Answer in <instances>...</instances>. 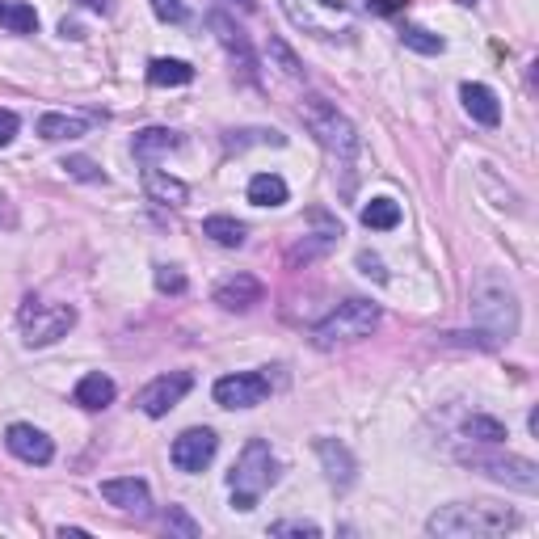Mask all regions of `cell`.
Segmentation results:
<instances>
[{"label": "cell", "instance_id": "1", "mask_svg": "<svg viewBox=\"0 0 539 539\" xmlns=\"http://www.w3.org/2000/svg\"><path fill=\"white\" fill-rule=\"evenodd\" d=\"M299 118H304V127L316 135V144L325 148V156L333 161V173H342V194H354V182H358L354 165H358V156H363V139H358L354 123L321 93H304Z\"/></svg>", "mask_w": 539, "mask_h": 539}, {"label": "cell", "instance_id": "2", "mask_svg": "<svg viewBox=\"0 0 539 539\" xmlns=\"http://www.w3.org/2000/svg\"><path fill=\"white\" fill-rule=\"evenodd\" d=\"M468 308H472L476 329H481V337H485V346H497V342H510V337H518L523 308H518V291L510 287L506 274H497V270H481V274H476L472 278Z\"/></svg>", "mask_w": 539, "mask_h": 539}, {"label": "cell", "instance_id": "3", "mask_svg": "<svg viewBox=\"0 0 539 539\" xmlns=\"http://www.w3.org/2000/svg\"><path fill=\"white\" fill-rule=\"evenodd\" d=\"M518 527V514L493 502H455L426 518V531L438 539H489Z\"/></svg>", "mask_w": 539, "mask_h": 539}, {"label": "cell", "instance_id": "4", "mask_svg": "<svg viewBox=\"0 0 539 539\" xmlns=\"http://www.w3.org/2000/svg\"><path fill=\"white\" fill-rule=\"evenodd\" d=\"M274 481H278V459H274L270 443H266V438H249L241 459H236L232 472H228L232 510H253L257 497H262Z\"/></svg>", "mask_w": 539, "mask_h": 539}, {"label": "cell", "instance_id": "5", "mask_svg": "<svg viewBox=\"0 0 539 539\" xmlns=\"http://www.w3.org/2000/svg\"><path fill=\"white\" fill-rule=\"evenodd\" d=\"M379 325V304L371 299H346V304H337L321 325L312 329V342L316 350H337V346H354L371 337Z\"/></svg>", "mask_w": 539, "mask_h": 539}, {"label": "cell", "instance_id": "6", "mask_svg": "<svg viewBox=\"0 0 539 539\" xmlns=\"http://www.w3.org/2000/svg\"><path fill=\"white\" fill-rule=\"evenodd\" d=\"M283 13L295 30L312 38H346L354 30L350 0H283Z\"/></svg>", "mask_w": 539, "mask_h": 539}, {"label": "cell", "instance_id": "7", "mask_svg": "<svg viewBox=\"0 0 539 539\" xmlns=\"http://www.w3.org/2000/svg\"><path fill=\"white\" fill-rule=\"evenodd\" d=\"M459 464L489 476V481L518 489V493H535L539 489V468L523 455H497V451H459Z\"/></svg>", "mask_w": 539, "mask_h": 539}, {"label": "cell", "instance_id": "8", "mask_svg": "<svg viewBox=\"0 0 539 539\" xmlns=\"http://www.w3.org/2000/svg\"><path fill=\"white\" fill-rule=\"evenodd\" d=\"M17 325H22V337L26 346L43 350L59 337H68V329L76 325V308L72 304H43V299H26L22 312H17Z\"/></svg>", "mask_w": 539, "mask_h": 539}, {"label": "cell", "instance_id": "9", "mask_svg": "<svg viewBox=\"0 0 539 539\" xmlns=\"http://www.w3.org/2000/svg\"><path fill=\"white\" fill-rule=\"evenodd\" d=\"M194 388V375L190 371H169V375H156L148 388H139L135 405L144 409L148 417H165L169 409L182 405V396Z\"/></svg>", "mask_w": 539, "mask_h": 539}, {"label": "cell", "instance_id": "10", "mask_svg": "<svg viewBox=\"0 0 539 539\" xmlns=\"http://www.w3.org/2000/svg\"><path fill=\"white\" fill-rule=\"evenodd\" d=\"M266 396H270V379L262 371L215 379V405H224V409H257Z\"/></svg>", "mask_w": 539, "mask_h": 539}, {"label": "cell", "instance_id": "11", "mask_svg": "<svg viewBox=\"0 0 539 539\" xmlns=\"http://www.w3.org/2000/svg\"><path fill=\"white\" fill-rule=\"evenodd\" d=\"M215 451H219V438L207 426H190L173 438V464L182 472H203L215 459Z\"/></svg>", "mask_w": 539, "mask_h": 539}, {"label": "cell", "instance_id": "12", "mask_svg": "<svg viewBox=\"0 0 539 539\" xmlns=\"http://www.w3.org/2000/svg\"><path fill=\"white\" fill-rule=\"evenodd\" d=\"M5 447L22 459V464H51V455H55V447H51V438L43 434V430H34V426H26V422H13L9 430H5Z\"/></svg>", "mask_w": 539, "mask_h": 539}, {"label": "cell", "instance_id": "13", "mask_svg": "<svg viewBox=\"0 0 539 539\" xmlns=\"http://www.w3.org/2000/svg\"><path fill=\"white\" fill-rule=\"evenodd\" d=\"M262 299H266V287L257 283L253 274H232L215 287V304L224 312H249V308L262 304Z\"/></svg>", "mask_w": 539, "mask_h": 539}, {"label": "cell", "instance_id": "14", "mask_svg": "<svg viewBox=\"0 0 539 539\" xmlns=\"http://www.w3.org/2000/svg\"><path fill=\"white\" fill-rule=\"evenodd\" d=\"M207 22H211V30H215V38H219V47H224V51H228V55L236 59V64H241V72H245V76H253L257 59H253V47H249L245 30L236 26L228 13H219V9H215V13L207 17Z\"/></svg>", "mask_w": 539, "mask_h": 539}, {"label": "cell", "instance_id": "15", "mask_svg": "<svg viewBox=\"0 0 539 539\" xmlns=\"http://www.w3.org/2000/svg\"><path fill=\"white\" fill-rule=\"evenodd\" d=\"M102 497L110 506L127 510V514H148L152 510V493L139 476H114V481H102Z\"/></svg>", "mask_w": 539, "mask_h": 539}, {"label": "cell", "instance_id": "16", "mask_svg": "<svg viewBox=\"0 0 539 539\" xmlns=\"http://www.w3.org/2000/svg\"><path fill=\"white\" fill-rule=\"evenodd\" d=\"M316 455H321V464H325V476H329V485L333 489H350L354 485V455L342 447V443H333V438H316Z\"/></svg>", "mask_w": 539, "mask_h": 539}, {"label": "cell", "instance_id": "17", "mask_svg": "<svg viewBox=\"0 0 539 539\" xmlns=\"http://www.w3.org/2000/svg\"><path fill=\"white\" fill-rule=\"evenodd\" d=\"M97 123V114H64V110H47L38 118V135L59 144V139H81L89 135V127Z\"/></svg>", "mask_w": 539, "mask_h": 539}, {"label": "cell", "instance_id": "18", "mask_svg": "<svg viewBox=\"0 0 539 539\" xmlns=\"http://www.w3.org/2000/svg\"><path fill=\"white\" fill-rule=\"evenodd\" d=\"M144 194L152 198V203H161V207H186L190 203V186L182 182V177H169L161 169H144Z\"/></svg>", "mask_w": 539, "mask_h": 539}, {"label": "cell", "instance_id": "19", "mask_svg": "<svg viewBox=\"0 0 539 539\" xmlns=\"http://www.w3.org/2000/svg\"><path fill=\"white\" fill-rule=\"evenodd\" d=\"M459 102H464V110L481 127H497V123H502V102H497V93L489 85H472L468 81L464 89H459Z\"/></svg>", "mask_w": 539, "mask_h": 539}, {"label": "cell", "instance_id": "20", "mask_svg": "<svg viewBox=\"0 0 539 539\" xmlns=\"http://www.w3.org/2000/svg\"><path fill=\"white\" fill-rule=\"evenodd\" d=\"M135 161H144V165H156V156H169L173 148H182V139H177V131L169 127H144L135 135Z\"/></svg>", "mask_w": 539, "mask_h": 539}, {"label": "cell", "instance_id": "21", "mask_svg": "<svg viewBox=\"0 0 539 539\" xmlns=\"http://www.w3.org/2000/svg\"><path fill=\"white\" fill-rule=\"evenodd\" d=\"M114 396H118V388H114V379L110 375H102V371H93V375H85L81 384H76V392H72V401L81 405V409H106V405H114Z\"/></svg>", "mask_w": 539, "mask_h": 539}, {"label": "cell", "instance_id": "22", "mask_svg": "<svg viewBox=\"0 0 539 539\" xmlns=\"http://www.w3.org/2000/svg\"><path fill=\"white\" fill-rule=\"evenodd\" d=\"M194 81V68L186 59H152L148 64V85L156 89H173V85H190Z\"/></svg>", "mask_w": 539, "mask_h": 539}, {"label": "cell", "instance_id": "23", "mask_svg": "<svg viewBox=\"0 0 539 539\" xmlns=\"http://www.w3.org/2000/svg\"><path fill=\"white\" fill-rule=\"evenodd\" d=\"M249 203L253 207H283L287 203V182L278 173H257L249 182Z\"/></svg>", "mask_w": 539, "mask_h": 539}, {"label": "cell", "instance_id": "24", "mask_svg": "<svg viewBox=\"0 0 539 539\" xmlns=\"http://www.w3.org/2000/svg\"><path fill=\"white\" fill-rule=\"evenodd\" d=\"M203 236H211V241L224 245V249H241L245 245V224L232 215H211V219H203Z\"/></svg>", "mask_w": 539, "mask_h": 539}, {"label": "cell", "instance_id": "25", "mask_svg": "<svg viewBox=\"0 0 539 539\" xmlns=\"http://www.w3.org/2000/svg\"><path fill=\"white\" fill-rule=\"evenodd\" d=\"M0 26L9 34H34L38 30V13L26 0H0Z\"/></svg>", "mask_w": 539, "mask_h": 539}, {"label": "cell", "instance_id": "26", "mask_svg": "<svg viewBox=\"0 0 539 539\" xmlns=\"http://www.w3.org/2000/svg\"><path fill=\"white\" fill-rule=\"evenodd\" d=\"M363 224L375 228V232H392L396 224H401V203H396V198H371V203L363 207Z\"/></svg>", "mask_w": 539, "mask_h": 539}, {"label": "cell", "instance_id": "27", "mask_svg": "<svg viewBox=\"0 0 539 539\" xmlns=\"http://www.w3.org/2000/svg\"><path fill=\"white\" fill-rule=\"evenodd\" d=\"M464 438H472V443H485V447H502L506 443V426L497 422V417L472 413L468 422H464Z\"/></svg>", "mask_w": 539, "mask_h": 539}, {"label": "cell", "instance_id": "28", "mask_svg": "<svg viewBox=\"0 0 539 539\" xmlns=\"http://www.w3.org/2000/svg\"><path fill=\"white\" fill-rule=\"evenodd\" d=\"M401 43L409 47V51H417V55H443V38L438 34H430V30H422V26H405L401 30Z\"/></svg>", "mask_w": 539, "mask_h": 539}, {"label": "cell", "instance_id": "29", "mask_svg": "<svg viewBox=\"0 0 539 539\" xmlns=\"http://www.w3.org/2000/svg\"><path fill=\"white\" fill-rule=\"evenodd\" d=\"M270 59L278 64V72L287 76V81H304V68H299V59H295V51L283 43V38H270Z\"/></svg>", "mask_w": 539, "mask_h": 539}, {"label": "cell", "instance_id": "30", "mask_svg": "<svg viewBox=\"0 0 539 539\" xmlns=\"http://www.w3.org/2000/svg\"><path fill=\"white\" fill-rule=\"evenodd\" d=\"M270 535H274V539H283V535H299V539L308 535V539H316V535H321V527L308 523V518H287V523H274Z\"/></svg>", "mask_w": 539, "mask_h": 539}, {"label": "cell", "instance_id": "31", "mask_svg": "<svg viewBox=\"0 0 539 539\" xmlns=\"http://www.w3.org/2000/svg\"><path fill=\"white\" fill-rule=\"evenodd\" d=\"M156 291L182 295V291H186V274L177 270V266H156Z\"/></svg>", "mask_w": 539, "mask_h": 539}, {"label": "cell", "instance_id": "32", "mask_svg": "<svg viewBox=\"0 0 539 539\" xmlns=\"http://www.w3.org/2000/svg\"><path fill=\"white\" fill-rule=\"evenodd\" d=\"M64 169H68L72 177H81V182H106V173L97 169V165L89 161V156H68Z\"/></svg>", "mask_w": 539, "mask_h": 539}, {"label": "cell", "instance_id": "33", "mask_svg": "<svg viewBox=\"0 0 539 539\" xmlns=\"http://www.w3.org/2000/svg\"><path fill=\"white\" fill-rule=\"evenodd\" d=\"M165 527H169V531H177V535H186V539H194V535H198L194 518H190L182 506H169V514H165Z\"/></svg>", "mask_w": 539, "mask_h": 539}, {"label": "cell", "instance_id": "34", "mask_svg": "<svg viewBox=\"0 0 539 539\" xmlns=\"http://www.w3.org/2000/svg\"><path fill=\"white\" fill-rule=\"evenodd\" d=\"M152 13L161 17V22H169V26L186 22V5H182V0H152Z\"/></svg>", "mask_w": 539, "mask_h": 539}, {"label": "cell", "instance_id": "35", "mask_svg": "<svg viewBox=\"0 0 539 539\" xmlns=\"http://www.w3.org/2000/svg\"><path fill=\"white\" fill-rule=\"evenodd\" d=\"M17 127H22V123H17V114L13 110H0V148H5L9 139L17 135Z\"/></svg>", "mask_w": 539, "mask_h": 539}, {"label": "cell", "instance_id": "36", "mask_svg": "<svg viewBox=\"0 0 539 539\" xmlns=\"http://www.w3.org/2000/svg\"><path fill=\"white\" fill-rule=\"evenodd\" d=\"M358 270H363V274H371V278H379V283H384V266H379V257L375 253H358Z\"/></svg>", "mask_w": 539, "mask_h": 539}, {"label": "cell", "instance_id": "37", "mask_svg": "<svg viewBox=\"0 0 539 539\" xmlns=\"http://www.w3.org/2000/svg\"><path fill=\"white\" fill-rule=\"evenodd\" d=\"M367 5H371L375 13H396V9H405L409 0H367Z\"/></svg>", "mask_w": 539, "mask_h": 539}, {"label": "cell", "instance_id": "38", "mask_svg": "<svg viewBox=\"0 0 539 539\" xmlns=\"http://www.w3.org/2000/svg\"><path fill=\"white\" fill-rule=\"evenodd\" d=\"M85 9H93V13H110L114 9V0H81Z\"/></svg>", "mask_w": 539, "mask_h": 539}, {"label": "cell", "instance_id": "39", "mask_svg": "<svg viewBox=\"0 0 539 539\" xmlns=\"http://www.w3.org/2000/svg\"><path fill=\"white\" fill-rule=\"evenodd\" d=\"M59 535H64V539H81L85 531H81V527H59Z\"/></svg>", "mask_w": 539, "mask_h": 539}, {"label": "cell", "instance_id": "40", "mask_svg": "<svg viewBox=\"0 0 539 539\" xmlns=\"http://www.w3.org/2000/svg\"><path fill=\"white\" fill-rule=\"evenodd\" d=\"M5 203H9V198H5V194H0V215H5Z\"/></svg>", "mask_w": 539, "mask_h": 539}, {"label": "cell", "instance_id": "41", "mask_svg": "<svg viewBox=\"0 0 539 539\" xmlns=\"http://www.w3.org/2000/svg\"><path fill=\"white\" fill-rule=\"evenodd\" d=\"M464 5H476V0H464Z\"/></svg>", "mask_w": 539, "mask_h": 539}]
</instances>
